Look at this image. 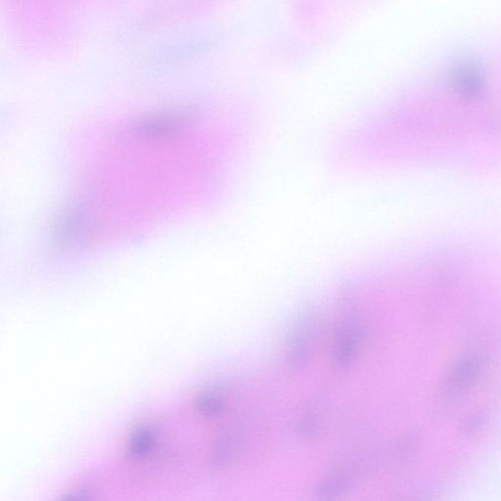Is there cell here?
Returning <instances> with one entry per match:
<instances>
[{
	"mask_svg": "<svg viewBox=\"0 0 501 501\" xmlns=\"http://www.w3.org/2000/svg\"><path fill=\"white\" fill-rule=\"evenodd\" d=\"M359 342V328L354 321L349 320L341 328L336 347V361L342 368L349 366L354 359Z\"/></svg>",
	"mask_w": 501,
	"mask_h": 501,
	"instance_id": "cell-4",
	"label": "cell"
},
{
	"mask_svg": "<svg viewBox=\"0 0 501 501\" xmlns=\"http://www.w3.org/2000/svg\"><path fill=\"white\" fill-rule=\"evenodd\" d=\"M196 120V113L191 110H165L136 120L130 132L133 138L141 141H164L185 132Z\"/></svg>",
	"mask_w": 501,
	"mask_h": 501,
	"instance_id": "cell-1",
	"label": "cell"
},
{
	"mask_svg": "<svg viewBox=\"0 0 501 501\" xmlns=\"http://www.w3.org/2000/svg\"><path fill=\"white\" fill-rule=\"evenodd\" d=\"M93 224L86 207H70L57 216L50 231L51 242L63 250L81 247L93 234Z\"/></svg>",
	"mask_w": 501,
	"mask_h": 501,
	"instance_id": "cell-2",
	"label": "cell"
},
{
	"mask_svg": "<svg viewBox=\"0 0 501 501\" xmlns=\"http://www.w3.org/2000/svg\"><path fill=\"white\" fill-rule=\"evenodd\" d=\"M451 81L455 91L469 99L479 97L485 87V77L480 66L470 60L462 61L454 67Z\"/></svg>",
	"mask_w": 501,
	"mask_h": 501,
	"instance_id": "cell-3",
	"label": "cell"
},
{
	"mask_svg": "<svg viewBox=\"0 0 501 501\" xmlns=\"http://www.w3.org/2000/svg\"><path fill=\"white\" fill-rule=\"evenodd\" d=\"M481 370V361L475 358H469L460 362L457 369H453L449 382L451 392H459L469 387Z\"/></svg>",
	"mask_w": 501,
	"mask_h": 501,
	"instance_id": "cell-5",
	"label": "cell"
}]
</instances>
